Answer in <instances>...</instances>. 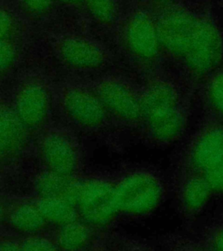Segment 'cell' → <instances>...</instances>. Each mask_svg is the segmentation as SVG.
Returning a JSON list of instances; mask_svg holds the SVG:
<instances>
[{
	"label": "cell",
	"instance_id": "6da1fadb",
	"mask_svg": "<svg viewBox=\"0 0 223 251\" xmlns=\"http://www.w3.org/2000/svg\"><path fill=\"white\" fill-rule=\"evenodd\" d=\"M193 115L191 94L170 76L152 72L141 83V122L136 137L166 149L185 137Z\"/></svg>",
	"mask_w": 223,
	"mask_h": 251
},
{
	"label": "cell",
	"instance_id": "7a4b0ae2",
	"mask_svg": "<svg viewBox=\"0 0 223 251\" xmlns=\"http://www.w3.org/2000/svg\"><path fill=\"white\" fill-rule=\"evenodd\" d=\"M115 171V199L121 222L145 219L164 203L169 183L161 169L129 164Z\"/></svg>",
	"mask_w": 223,
	"mask_h": 251
},
{
	"label": "cell",
	"instance_id": "3957f363",
	"mask_svg": "<svg viewBox=\"0 0 223 251\" xmlns=\"http://www.w3.org/2000/svg\"><path fill=\"white\" fill-rule=\"evenodd\" d=\"M63 111L78 129L101 138L116 152L124 148V134L115 126L106 109L89 86L67 87L61 96Z\"/></svg>",
	"mask_w": 223,
	"mask_h": 251
},
{
	"label": "cell",
	"instance_id": "277c9868",
	"mask_svg": "<svg viewBox=\"0 0 223 251\" xmlns=\"http://www.w3.org/2000/svg\"><path fill=\"white\" fill-rule=\"evenodd\" d=\"M89 87L120 131L136 136L141 122V84L124 75L106 74Z\"/></svg>",
	"mask_w": 223,
	"mask_h": 251
},
{
	"label": "cell",
	"instance_id": "5b68a950",
	"mask_svg": "<svg viewBox=\"0 0 223 251\" xmlns=\"http://www.w3.org/2000/svg\"><path fill=\"white\" fill-rule=\"evenodd\" d=\"M223 152V120L203 113L198 125L178 151L173 175H204Z\"/></svg>",
	"mask_w": 223,
	"mask_h": 251
},
{
	"label": "cell",
	"instance_id": "8992f818",
	"mask_svg": "<svg viewBox=\"0 0 223 251\" xmlns=\"http://www.w3.org/2000/svg\"><path fill=\"white\" fill-rule=\"evenodd\" d=\"M116 171L82 177L77 212L78 218L99 231H114L121 222L115 199Z\"/></svg>",
	"mask_w": 223,
	"mask_h": 251
},
{
	"label": "cell",
	"instance_id": "52a82bcc",
	"mask_svg": "<svg viewBox=\"0 0 223 251\" xmlns=\"http://www.w3.org/2000/svg\"><path fill=\"white\" fill-rule=\"evenodd\" d=\"M180 64L188 81L200 85L223 65V35L211 20L198 18L192 42Z\"/></svg>",
	"mask_w": 223,
	"mask_h": 251
},
{
	"label": "cell",
	"instance_id": "ba28073f",
	"mask_svg": "<svg viewBox=\"0 0 223 251\" xmlns=\"http://www.w3.org/2000/svg\"><path fill=\"white\" fill-rule=\"evenodd\" d=\"M123 51L133 66L153 72L161 57L156 21L149 13H133L125 23L122 37Z\"/></svg>",
	"mask_w": 223,
	"mask_h": 251
},
{
	"label": "cell",
	"instance_id": "9c48e42d",
	"mask_svg": "<svg viewBox=\"0 0 223 251\" xmlns=\"http://www.w3.org/2000/svg\"><path fill=\"white\" fill-rule=\"evenodd\" d=\"M197 22L198 18L185 8H165L156 21L161 53L180 63L191 45Z\"/></svg>",
	"mask_w": 223,
	"mask_h": 251
},
{
	"label": "cell",
	"instance_id": "30bf717a",
	"mask_svg": "<svg viewBox=\"0 0 223 251\" xmlns=\"http://www.w3.org/2000/svg\"><path fill=\"white\" fill-rule=\"evenodd\" d=\"M172 186L181 219L191 225L201 215L213 193L202 174L173 175Z\"/></svg>",
	"mask_w": 223,
	"mask_h": 251
},
{
	"label": "cell",
	"instance_id": "8fae6325",
	"mask_svg": "<svg viewBox=\"0 0 223 251\" xmlns=\"http://www.w3.org/2000/svg\"><path fill=\"white\" fill-rule=\"evenodd\" d=\"M60 58L79 71H99L114 65V55L106 47L84 37L71 36L59 43Z\"/></svg>",
	"mask_w": 223,
	"mask_h": 251
},
{
	"label": "cell",
	"instance_id": "7c38bea8",
	"mask_svg": "<svg viewBox=\"0 0 223 251\" xmlns=\"http://www.w3.org/2000/svg\"><path fill=\"white\" fill-rule=\"evenodd\" d=\"M39 151L47 169L65 176H75L81 157L74 138L63 133L47 134L41 141Z\"/></svg>",
	"mask_w": 223,
	"mask_h": 251
},
{
	"label": "cell",
	"instance_id": "4fadbf2b",
	"mask_svg": "<svg viewBox=\"0 0 223 251\" xmlns=\"http://www.w3.org/2000/svg\"><path fill=\"white\" fill-rule=\"evenodd\" d=\"M49 105L50 99L47 88L39 83L33 82L21 88L13 110L26 129L34 130L47 121Z\"/></svg>",
	"mask_w": 223,
	"mask_h": 251
},
{
	"label": "cell",
	"instance_id": "5bb4252c",
	"mask_svg": "<svg viewBox=\"0 0 223 251\" xmlns=\"http://www.w3.org/2000/svg\"><path fill=\"white\" fill-rule=\"evenodd\" d=\"M107 231H99L77 219L60 226L57 246L64 251L101 250Z\"/></svg>",
	"mask_w": 223,
	"mask_h": 251
},
{
	"label": "cell",
	"instance_id": "9a60e30c",
	"mask_svg": "<svg viewBox=\"0 0 223 251\" xmlns=\"http://www.w3.org/2000/svg\"><path fill=\"white\" fill-rule=\"evenodd\" d=\"M26 132L14 110L0 106V150L4 156L21 150L26 142Z\"/></svg>",
	"mask_w": 223,
	"mask_h": 251
},
{
	"label": "cell",
	"instance_id": "2e32d148",
	"mask_svg": "<svg viewBox=\"0 0 223 251\" xmlns=\"http://www.w3.org/2000/svg\"><path fill=\"white\" fill-rule=\"evenodd\" d=\"M204 114L223 120V64L201 84Z\"/></svg>",
	"mask_w": 223,
	"mask_h": 251
},
{
	"label": "cell",
	"instance_id": "e0dca14e",
	"mask_svg": "<svg viewBox=\"0 0 223 251\" xmlns=\"http://www.w3.org/2000/svg\"><path fill=\"white\" fill-rule=\"evenodd\" d=\"M36 206L47 223L59 227L79 219L77 209L62 197H39Z\"/></svg>",
	"mask_w": 223,
	"mask_h": 251
},
{
	"label": "cell",
	"instance_id": "ac0fdd59",
	"mask_svg": "<svg viewBox=\"0 0 223 251\" xmlns=\"http://www.w3.org/2000/svg\"><path fill=\"white\" fill-rule=\"evenodd\" d=\"M9 223L17 231L36 234L43 228L47 222L36 204L22 203L16 206L11 211Z\"/></svg>",
	"mask_w": 223,
	"mask_h": 251
},
{
	"label": "cell",
	"instance_id": "d6986e66",
	"mask_svg": "<svg viewBox=\"0 0 223 251\" xmlns=\"http://www.w3.org/2000/svg\"><path fill=\"white\" fill-rule=\"evenodd\" d=\"M73 177L65 176L50 170L45 171L36 180V192L39 197H61Z\"/></svg>",
	"mask_w": 223,
	"mask_h": 251
},
{
	"label": "cell",
	"instance_id": "ffe728a7",
	"mask_svg": "<svg viewBox=\"0 0 223 251\" xmlns=\"http://www.w3.org/2000/svg\"><path fill=\"white\" fill-rule=\"evenodd\" d=\"M87 12L99 23L110 25L117 16L115 0H84Z\"/></svg>",
	"mask_w": 223,
	"mask_h": 251
},
{
	"label": "cell",
	"instance_id": "44dd1931",
	"mask_svg": "<svg viewBox=\"0 0 223 251\" xmlns=\"http://www.w3.org/2000/svg\"><path fill=\"white\" fill-rule=\"evenodd\" d=\"M199 240L204 251H223V220L205 227Z\"/></svg>",
	"mask_w": 223,
	"mask_h": 251
},
{
	"label": "cell",
	"instance_id": "7402d4cb",
	"mask_svg": "<svg viewBox=\"0 0 223 251\" xmlns=\"http://www.w3.org/2000/svg\"><path fill=\"white\" fill-rule=\"evenodd\" d=\"M161 245L169 251H204L200 240L173 234L164 236Z\"/></svg>",
	"mask_w": 223,
	"mask_h": 251
},
{
	"label": "cell",
	"instance_id": "603a6c76",
	"mask_svg": "<svg viewBox=\"0 0 223 251\" xmlns=\"http://www.w3.org/2000/svg\"><path fill=\"white\" fill-rule=\"evenodd\" d=\"M214 196H223V152L211 167L204 173Z\"/></svg>",
	"mask_w": 223,
	"mask_h": 251
},
{
	"label": "cell",
	"instance_id": "cb8c5ba5",
	"mask_svg": "<svg viewBox=\"0 0 223 251\" xmlns=\"http://www.w3.org/2000/svg\"><path fill=\"white\" fill-rule=\"evenodd\" d=\"M20 247L21 251H50L59 249L57 243L40 236H31L24 240L23 242H20Z\"/></svg>",
	"mask_w": 223,
	"mask_h": 251
},
{
	"label": "cell",
	"instance_id": "d4e9b609",
	"mask_svg": "<svg viewBox=\"0 0 223 251\" xmlns=\"http://www.w3.org/2000/svg\"><path fill=\"white\" fill-rule=\"evenodd\" d=\"M16 58V49L9 39H0V72L12 67Z\"/></svg>",
	"mask_w": 223,
	"mask_h": 251
},
{
	"label": "cell",
	"instance_id": "484cf974",
	"mask_svg": "<svg viewBox=\"0 0 223 251\" xmlns=\"http://www.w3.org/2000/svg\"><path fill=\"white\" fill-rule=\"evenodd\" d=\"M21 5L31 14H42L51 7L52 0H20Z\"/></svg>",
	"mask_w": 223,
	"mask_h": 251
},
{
	"label": "cell",
	"instance_id": "4316f807",
	"mask_svg": "<svg viewBox=\"0 0 223 251\" xmlns=\"http://www.w3.org/2000/svg\"><path fill=\"white\" fill-rule=\"evenodd\" d=\"M13 28V21L11 14L0 8V39H9Z\"/></svg>",
	"mask_w": 223,
	"mask_h": 251
},
{
	"label": "cell",
	"instance_id": "83f0119b",
	"mask_svg": "<svg viewBox=\"0 0 223 251\" xmlns=\"http://www.w3.org/2000/svg\"><path fill=\"white\" fill-rule=\"evenodd\" d=\"M0 251H21L20 243L13 241V240H2V241H0Z\"/></svg>",
	"mask_w": 223,
	"mask_h": 251
},
{
	"label": "cell",
	"instance_id": "f1b7e54d",
	"mask_svg": "<svg viewBox=\"0 0 223 251\" xmlns=\"http://www.w3.org/2000/svg\"><path fill=\"white\" fill-rule=\"evenodd\" d=\"M153 1L155 4L160 5L161 7H164L165 9V8L172 6L175 0H153Z\"/></svg>",
	"mask_w": 223,
	"mask_h": 251
},
{
	"label": "cell",
	"instance_id": "f546056e",
	"mask_svg": "<svg viewBox=\"0 0 223 251\" xmlns=\"http://www.w3.org/2000/svg\"><path fill=\"white\" fill-rule=\"evenodd\" d=\"M58 1L61 2V3H64V4H78V3H83L84 2V0H58Z\"/></svg>",
	"mask_w": 223,
	"mask_h": 251
},
{
	"label": "cell",
	"instance_id": "4dcf8cb0",
	"mask_svg": "<svg viewBox=\"0 0 223 251\" xmlns=\"http://www.w3.org/2000/svg\"><path fill=\"white\" fill-rule=\"evenodd\" d=\"M3 215H4V209H3L2 203L0 202V222H1V220L3 218Z\"/></svg>",
	"mask_w": 223,
	"mask_h": 251
},
{
	"label": "cell",
	"instance_id": "1f68e13d",
	"mask_svg": "<svg viewBox=\"0 0 223 251\" xmlns=\"http://www.w3.org/2000/svg\"><path fill=\"white\" fill-rule=\"evenodd\" d=\"M3 157H4V155L3 154V153L1 152V150H0V160H1Z\"/></svg>",
	"mask_w": 223,
	"mask_h": 251
},
{
	"label": "cell",
	"instance_id": "d6a6232c",
	"mask_svg": "<svg viewBox=\"0 0 223 251\" xmlns=\"http://www.w3.org/2000/svg\"><path fill=\"white\" fill-rule=\"evenodd\" d=\"M222 220H223V217H222Z\"/></svg>",
	"mask_w": 223,
	"mask_h": 251
}]
</instances>
